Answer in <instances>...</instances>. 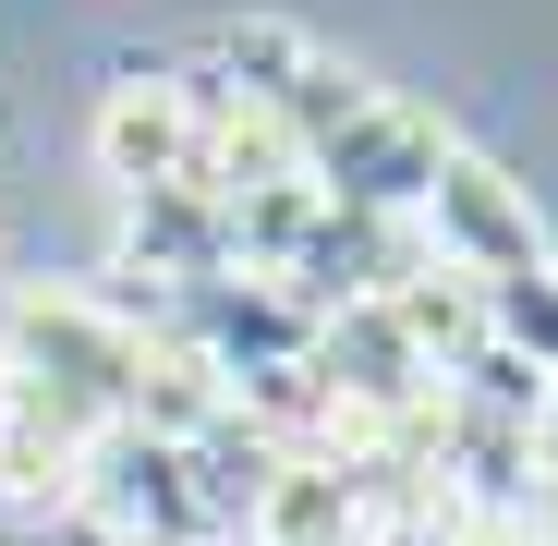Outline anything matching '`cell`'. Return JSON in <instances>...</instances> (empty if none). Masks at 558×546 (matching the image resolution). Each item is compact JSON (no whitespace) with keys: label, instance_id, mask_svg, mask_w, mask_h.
Wrapping results in <instances>:
<instances>
[{"label":"cell","instance_id":"obj_2","mask_svg":"<svg viewBox=\"0 0 558 546\" xmlns=\"http://www.w3.org/2000/svg\"><path fill=\"white\" fill-rule=\"evenodd\" d=\"M98 182L134 207V195H207V110H195V61H122L98 85Z\"/></svg>","mask_w":558,"mask_h":546},{"label":"cell","instance_id":"obj_6","mask_svg":"<svg viewBox=\"0 0 558 546\" xmlns=\"http://www.w3.org/2000/svg\"><path fill=\"white\" fill-rule=\"evenodd\" d=\"M474 292H486V340L522 352L534 377L558 389V267H534V280H474Z\"/></svg>","mask_w":558,"mask_h":546},{"label":"cell","instance_id":"obj_8","mask_svg":"<svg viewBox=\"0 0 558 546\" xmlns=\"http://www.w3.org/2000/svg\"><path fill=\"white\" fill-rule=\"evenodd\" d=\"M13 401H25V377H13V364H0V437H13Z\"/></svg>","mask_w":558,"mask_h":546},{"label":"cell","instance_id":"obj_3","mask_svg":"<svg viewBox=\"0 0 558 546\" xmlns=\"http://www.w3.org/2000/svg\"><path fill=\"white\" fill-rule=\"evenodd\" d=\"M437 158H449L437 110L389 98V85H364V98L304 146V182H316L328 207H352V219H413V207H425V182H437Z\"/></svg>","mask_w":558,"mask_h":546},{"label":"cell","instance_id":"obj_4","mask_svg":"<svg viewBox=\"0 0 558 546\" xmlns=\"http://www.w3.org/2000/svg\"><path fill=\"white\" fill-rule=\"evenodd\" d=\"M413 243H425L437 267H461V280H534V267H558L534 195H522L486 146H461V134H449V158H437V182H425V207H413Z\"/></svg>","mask_w":558,"mask_h":546},{"label":"cell","instance_id":"obj_5","mask_svg":"<svg viewBox=\"0 0 558 546\" xmlns=\"http://www.w3.org/2000/svg\"><path fill=\"white\" fill-rule=\"evenodd\" d=\"M134 267H146V304H170V292H195V280H231V207L219 195H134L122 207V280H134Z\"/></svg>","mask_w":558,"mask_h":546},{"label":"cell","instance_id":"obj_7","mask_svg":"<svg viewBox=\"0 0 558 546\" xmlns=\"http://www.w3.org/2000/svg\"><path fill=\"white\" fill-rule=\"evenodd\" d=\"M49 546H122V534H98L85 510H61V522H49Z\"/></svg>","mask_w":558,"mask_h":546},{"label":"cell","instance_id":"obj_1","mask_svg":"<svg viewBox=\"0 0 558 546\" xmlns=\"http://www.w3.org/2000/svg\"><path fill=\"white\" fill-rule=\"evenodd\" d=\"M0 364L110 437V425H134V389H146V304L85 292V280H13L0 292Z\"/></svg>","mask_w":558,"mask_h":546}]
</instances>
